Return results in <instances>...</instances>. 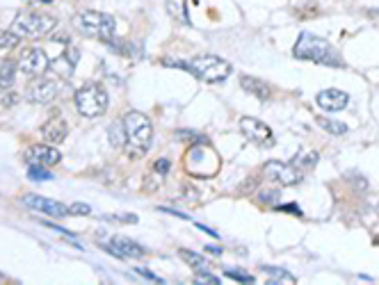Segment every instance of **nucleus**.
<instances>
[{
	"label": "nucleus",
	"instance_id": "nucleus-1",
	"mask_svg": "<svg viewBox=\"0 0 379 285\" xmlns=\"http://www.w3.org/2000/svg\"><path fill=\"white\" fill-rule=\"evenodd\" d=\"M124 132H126V153H128V157H135V160H140V157H144L149 146H151V139H153V126L151 121H149L146 114L137 112V110H130V112H126L124 119Z\"/></svg>",
	"mask_w": 379,
	"mask_h": 285
},
{
	"label": "nucleus",
	"instance_id": "nucleus-2",
	"mask_svg": "<svg viewBox=\"0 0 379 285\" xmlns=\"http://www.w3.org/2000/svg\"><path fill=\"white\" fill-rule=\"evenodd\" d=\"M293 55L297 60H309L315 64H327V67H345V62L341 58L334 46H331L327 39H322L313 33H302L297 39Z\"/></svg>",
	"mask_w": 379,
	"mask_h": 285
},
{
	"label": "nucleus",
	"instance_id": "nucleus-3",
	"mask_svg": "<svg viewBox=\"0 0 379 285\" xmlns=\"http://www.w3.org/2000/svg\"><path fill=\"white\" fill-rule=\"evenodd\" d=\"M165 64L185 69L203 83H222L233 71V67L228 64L226 60L217 58V55H199V58H194L190 62H165Z\"/></svg>",
	"mask_w": 379,
	"mask_h": 285
},
{
	"label": "nucleus",
	"instance_id": "nucleus-4",
	"mask_svg": "<svg viewBox=\"0 0 379 285\" xmlns=\"http://www.w3.org/2000/svg\"><path fill=\"white\" fill-rule=\"evenodd\" d=\"M55 28H58V19L51 17V14H46V12H35V10L19 12L17 19H14V23H12V33H17L21 39L49 37Z\"/></svg>",
	"mask_w": 379,
	"mask_h": 285
},
{
	"label": "nucleus",
	"instance_id": "nucleus-5",
	"mask_svg": "<svg viewBox=\"0 0 379 285\" xmlns=\"http://www.w3.org/2000/svg\"><path fill=\"white\" fill-rule=\"evenodd\" d=\"M74 26H76L78 33L90 37V39H99V42H112L115 30H117V21L106 12L85 10V12H78L74 17Z\"/></svg>",
	"mask_w": 379,
	"mask_h": 285
},
{
	"label": "nucleus",
	"instance_id": "nucleus-6",
	"mask_svg": "<svg viewBox=\"0 0 379 285\" xmlns=\"http://www.w3.org/2000/svg\"><path fill=\"white\" fill-rule=\"evenodd\" d=\"M108 92L103 85L99 83H87L83 85L81 89L76 92L74 96V103L78 107V112H81L83 116L87 119H94V116H101L106 114L108 110Z\"/></svg>",
	"mask_w": 379,
	"mask_h": 285
},
{
	"label": "nucleus",
	"instance_id": "nucleus-7",
	"mask_svg": "<svg viewBox=\"0 0 379 285\" xmlns=\"http://www.w3.org/2000/svg\"><path fill=\"white\" fill-rule=\"evenodd\" d=\"M17 62H19V71L28 78L44 76L51 67V60H49V55H46L44 49H26Z\"/></svg>",
	"mask_w": 379,
	"mask_h": 285
},
{
	"label": "nucleus",
	"instance_id": "nucleus-8",
	"mask_svg": "<svg viewBox=\"0 0 379 285\" xmlns=\"http://www.w3.org/2000/svg\"><path fill=\"white\" fill-rule=\"evenodd\" d=\"M263 173L270 180H274V183H281L283 187L302 183V178H304L302 169H297L295 164H283V162H276V160L265 162Z\"/></svg>",
	"mask_w": 379,
	"mask_h": 285
},
{
	"label": "nucleus",
	"instance_id": "nucleus-9",
	"mask_svg": "<svg viewBox=\"0 0 379 285\" xmlns=\"http://www.w3.org/2000/svg\"><path fill=\"white\" fill-rule=\"evenodd\" d=\"M240 130L244 135V139H249L251 144H258V146H272L274 144V135L270 130V126L258 121V119H254V116H242Z\"/></svg>",
	"mask_w": 379,
	"mask_h": 285
},
{
	"label": "nucleus",
	"instance_id": "nucleus-10",
	"mask_svg": "<svg viewBox=\"0 0 379 285\" xmlns=\"http://www.w3.org/2000/svg\"><path fill=\"white\" fill-rule=\"evenodd\" d=\"M60 85L55 80H49V78H35L33 83L28 85L26 89V98L35 105H49L55 98H58Z\"/></svg>",
	"mask_w": 379,
	"mask_h": 285
},
{
	"label": "nucleus",
	"instance_id": "nucleus-11",
	"mask_svg": "<svg viewBox=\"0 0 379 285\" xmlns=\"http://www.w3.org/2000/svg\"><path fill=\"white\" fill-rule=\"evenodd\" d=\"M21 203L26 205V208H30V210L44 212V215H51V217H65V215H69V208H67L65 203H60V201H55V199H46V196H39V194H23Z\"/></svg>",
	"mask_w": 379,
	"mask_h": 285
},
{
	"label": "nucleus",
	"instance_id": "nucleus-12",
	"mask_svg": "<svg viewBox=\"0 0 379 285\" xmlns=\"http://www.w3.org/2000/svg\"><path fill=\"white\" fill-rule=\"evenodd\" d=\"M28 164H42V167H53L62 160V153L51 144H33L26 151Z\"/></svg>",
	"mask_w": 379,
	"mask_h": 285
},
{
	"label": "nucleus",
	"instance_id": "nucleus-13",
	"mask_svg": "<svg viewBox=\"0 0 379 285\" xmlns=\"http://www.w3.org/2000/svg\"><path fill=\"white\" fill-rule=\"evenodd\" d=\"M78 58H81V51H78L76 46L69 42L67 44V53L58 55V58L51 62L49 71H53V74H58V76L65 78V80H69L71 74H74L76 64H78Z\"/></svg>",
	"mask_w": 379,
	"mask_h": 285
},
{
	"label": "nucleus",
	"instance_id": "nucleus-14",
	"mask_svg": "<svg viewBox=\"0 0 379 285\" xmlns=\"http://www.w3.org/2000/svg\"><path fill=\"white\" fill-rule=\"evenodd\" d=\"M112 244H106V251H110L112 256L117 258H140L144 256V247H140L135 240H130V237H121V235H115Z\"/></svg>",
	"mask_w": 379,
	"mask_h": 285
},
{
	"label": "nucleus",
	"instance_id": "nucleus-15",
	"mask_svg": "<svg viewBox=\"0 0 379 285\" xmlns=\"http://www.w3.org/2000/svg\"><path fill=\"white\" fill-rule=\"evenodd\" d=\"M42 135H44V139L49 141V144H62V141L67 139V135H69V126L60 114H53L49 121L42 126Z\"/></svg>",
	"mask_w": 379,
	"mask_h": 285
},
{
	"label": "nucleus",
	"instance_id": "nucleus-16",
	"mask_svg": "<svg viewBox=\"0 0 379 285\" xmlns=\"http://www.w3.org/2000/svg\"><path fill=\"white\" fill-rule=\"evenodd\" d=\"M318 105L322 110H327V112H336V110H343L347 107V103H350V94L347 92H341V89H325L318 94Z\"/></svg>",
	"mask_w": 379,
	"mask_h": 285
},
{
	"label": "nucleus",
	"instance_id": "nucleus-17",
	"mask_svg": "<svg viewBox=\"0 0 379 285\" xmlns=\"http://www.w3.org/2000/svg\"><path fill=\"white\" fill-rule=\"evenodd\" d=\"M17 71H19V62L7 58V60H0V92L3 89H10L17 80Z\"/></svg>",
	"mask_w": 379,
	"mask_h": 285
},
{
	"label": "nucleus",
	"instance_id": "nucleus-18",
	"mask_svg": "<svg viewBox=\"0 0 379 285\" xmlns=\"http://www.w3.org/2000/svg\"><path fill=\"white\" fill-rule=\"evenodd\" d=\"M240 85H242L244 92H249L251 96H256L260 101H267V98H270V94H272V89L265 83H260V80H256V78H249V76H244L240 80Z\"/></svg>",
	"mask_w": 379,
	"mask_h": 285
},
{
	"label": "nucleus",
	"instance_id": "nucleus-19",
	"mask_svg": "<svg viewBox=\"0 0 379 285\" xmlns=\"http://www.w3.org/2000/svg\"><path fill=\"white\" fill-rule=\"evenodd\" d=\"M265 274L274 276V279L270 283H286V285H297V279L290 272H286V269H279V267H263Z\"/></svg>",
	"mask_w": 379,
	"mask_h": 285
},
{
	"label": "nucleus",
	"instance_id": "nucleus-20",
	"mask_svg": "<svg viewBox=\"0 0 379 285\" xmlns=\"http://www.w3.org/2000/svg\"><path fill=\"white\" fill-rule=\"evenodd\" d=\"M185 0H167V12L171 14V19H176L178 23H187V12H185Z\"/></svg>",
	"mask_w": 379,
	"mask_h": 285
},
{
	"label": "nucleus",
	"instance_id": "nucleus-21",
	"mask_svg": "<svg viewBox=\"0 0 379 285\" xmlns=\"http://www.w3.org/2000/svg\"><path fill=\"white\" fill-rule=\"evenodd\" d=\"M315 162H318V153H313V151H302L299 153L295 160H293V164L297 169H302V171H309V169H313L315 167Z\"/></svg>",
	"mask_w": 379,
	"mask_h": 285
},
{
	"label": "nucleus",
	"instance_id": "nucleus-22",
	"mask_svg": "<svg viewBox=\"0 0 379 285\" xmlns=\"http://www.w3.org/2000/svg\"><path fill=\"white\" fill-rule=\"evenodd\" d=\"M178 256L183 258L190 267H194L196 272H199V269H206V265H208V260H203L199 253H192V251H187V249H180Z\"/></svg>",
	"mask_w": 379,
	"mask_h": 285
},
{
	"label": "nucleus",
	"instance_id": "nucleus-23",
	"mask_svg": "<svg viewBox=\"0 0 379 285\" xmlns=\"http://www.w3.org/2000/svg\"><path fill=\"white\" fill-rule=\"evenodd\" d=\"M21 42V37L12 30H0V51H10V49H17Z\"/></svg>",
	"mask_w": 379,
	"mask_h": 285
},
{
	"label": "nucleus",
	"instance_id": "nucleus-24",
	"mask_svg": "<svg viewBox=\"0 0 379 285\" xmlns=\"http://www.w3.org/2000/svg\"><path fill=\"white\" fill-rule=\"evenodd\" d=\"M110 144L124 148V144H126V132H124V123L121 121H117V123L110 126Z\"/></svg>",
	"mask_w": 379,
	"mask_h": 285
},
{
	"label": "nucleus",
	"instance_id": "nucleus-25",
	"mask_svg": "<svg viewBox=\"0 0 379 285\" xmlns=\"http://www.w3.org/2000/svg\"><path fill=\"white\" fill-rule=\"evenodd\" d=\"M318 126L320 128H325L329 135H345L347 132V126L341 123V121H334V119H318Z\"/></svg>",
	"mask_w": 379,
	"mask_h": 285
},
{
	"label": "nucleus",
	"instance_id": "nucleus-26",
	"mask_svg": "<svg viewBox=\"0 0 379 285\" xmlns=\"http://www.w3.org/2000/svg\"><path fill=\"white\" fill-rule=\"evenodd\" d=\"M224 274L228 276V279H233V281H238V283H254V281H256L251 274L242 272V269H235V267H228V269H224Z\"/></svg>",
	"mask_w": 379,
	"mask_h": 285
},
{
	"label": "nucleus",
	"instance_id": "nucleus-27",
	"mask_svg": "<svg viewBox=\"0 0 379 285\" xmlns=\"http://www.w3.org/2000/svg\"><path fill=\"white\" fill-rule=\"evenodd\" d=\"M28 176L33 178V180H51V178H53V173L46 171V169L42 167V164H30Z\"/></svg>",
	"mask_w": 379,
	"mask_h": 285
},
{
	"label": "nucleus",
	"instance_id": "nucleus-28",
	"mask_svg": "<svg viewBox=\"0 0 379 285\" xmlns=\"http://www.w3.org/2000/svg\"><path fill=\"white\" fill-rule=\"evenodd\" d=\"M67 208H69V215H90L92 212V208L87 203H71Z\"/></svg>",
	"mask_w": 379,
	"mask_h": 285
},
{
	"label": "nucleus",
	"instance_id": "nucleus-29",
	"mask_svg": "<svg viewBox=\"0 0 379 285\" xmlns=\"http://www.w3.org/2000/svg\"><path fill=\"white\" fill-rule=\"evenodd\" d=\"M194 283H210V285H219L222 281H219L217 276H212V274H208V272H201V269H199V274H196Z\"/></svg>",
	"mask_w": 379,
	"mask_h": 285
},
{
	"label": "nucleus",
	"instance_id": "nucleus-30",
	"mask_svg": "<svg viewBox=\"0 0 379 285\" xmlns=\"http://www.w3.org/2000/svg\"><path fill=\"white\" fill-rule=\"evenodd\" d=\"M17 101H19V96H17L14 92H5V89H3V94H0V103H3L5 107H12Z\"/></svg>",
	"mask_w": 379,
	"mask_h": 285
},
{
	"label": "nucleus",
	"instance_id": "nucleus-31",
	"mask_svg": "<svg viewBox=\"0 0 379 285\" xmlns=\"http://www.w3.org/2000/svg\"><path fill=\"white\" fill-rule=\"evenodd\" d=\"M151 169H153L155 173H160V176H165V173H167V171L171 169V164H169V160H158Z\"/></svg>",
	"mask_w": 379,
	"mask_h": 285
},
{
	"label": "nucleus",
	"instance_id": "nucleus-32",
	"mask_svg": "<svg viewBox=\"0 0 379 285\" xmlns=\"http://www.w3.org/2000/svg\"><path fill=\"white\" fill-rule=\"evenodd\" d=\"M135 274H140V276H144L146 281H153V283H165L160 276H155L153 272H149V269H135Z\"/></svg>",
	"mask_w": 379,
	"mask_h": 285
},
{
	"label": "nucleus",
	"instance_id": "nucleus-33",
	"mask_svg": "<svg viewBox=\"0 0 379 285\" xmlns=\"http://www.w3.org/2000/svg\"><path fill=\"white\" fill-rule=\"evenodd\" d=\"M44 226H49V228H53V231H58V233H62V235H67V237H74V233L71 231H67V228H62V226H55V224H51V221H42Z\"/></svg>",
	"mask_w": 379,
	"mask_h": 285
},
{
	"label": "nucleus",
	"instance_id": "nucleus-34",
	"mask_svg": "<svg viewBox=\"0 0 379 285\" xmlns=\"http://www.w3.org/2000/svg\"><path fill=\"white\" fill-rule=\"evenodd\" d=\"M208 253H212V256H219V253H222V249H217V247H208Z\"/></svg>",
	"mask_w": 379,
	"mask_h": 285
},
{
	"label": "nucleus",
	"instance_id": "nucleus-35",
	"mask_svg": "<svg viewBox=\"0 0 379 285\" xmlns=\"http://www.w3.org/2000/svg\"><path fill=\"white\" fill-rule=\"evenodd\" d=\"M3 281H5V276H3V274H0V283H3Z\"/></svg>",
	"mask_w": 379,
	"mask_h": 285
}]
</instances>
